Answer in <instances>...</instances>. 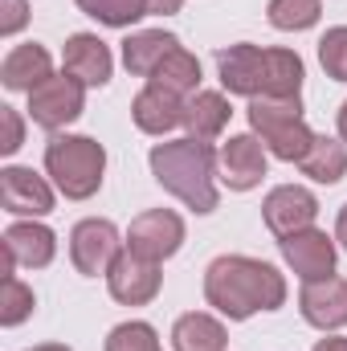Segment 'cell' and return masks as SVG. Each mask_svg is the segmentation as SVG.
Returning a JSON list of instances; mask_svg holds the SVG:
<instances>
[{"label": "cell", "instance_id": "6", "mask_svg": "<svg viewBox=\"0 0 347 351\" xmlns=\"http://www.w3.org/2000/svg\"><path fill=\"white\" fill-rule=\"evenodd\" d=\"M82 82L74 74L62 78H45L37 90H29V119L45 131H58L66 123H74L82 114Z\"/></svg>", "mask_w": 347, "mask_h": 351}, {"label": "cell", "instance_id": "8", "mask_svg": "<svg viewBox=\"0 0 347 351\" xmlns=\"http://www.w3.org/2000/svg\"><path fill=\"white\" fill-rule=\"evenodd\" d=\"M180 241H184V221H180L176 213H164V208L143 213V217L131 225V237H127L131 254H139V258H147V262L172 258L176 250H180Z\"/></svg>", "mask_w": 347, "mask_h": 351}, {"label": "cell", "instance_id": "23", "mask_svg": "<svg viewBox=\"0 0 347 351\" xmlns=\"http://www.w3.org/2000/svg\"><path fill=\"white\" fill-rule=\"evenodd\" d=\"M196 82H200V66L184 49H176L172 58L152 74V86H164V90H172V94H188V90H196Z\"/></svg>", "mask_w": 347, "mask_h": 351}, {"label": "cell", "instance_id": "34", "mask_svg": "<svg viewBox=\"0 0 347 351\" xmlns=\"http://www.w3.org/2000/svg\"><path fill=\"white\" fill-rule=\"evenodd\" d=\"M339 135L347 139V102H344V110H339Z\"/></svg>", "mask_w": 347, "mask_h": 351}, {"label": "cell", "instance_id": "17", "mask_svg": "<svg viewBox=\"0 0 347 351\" xmlns=\"http://www.w3.org/2000/svg\"><path fill=\"white\" fill-rule=\"evenodd\" d=\"M4 254H8L16 265H29V269H37V265H49V262H53V254H58V241H53V233H49L45 225L21 221V225H12V229L4 233Z\"/></svg>", "mask_w": 347, "mask_h": 351}, {"label": "cell", "instance_id": "20", "mask_svg": "<svg viewBox=\"0 0 347 351\" xmlns=\"http://www.w3.org/2000/svg\"><path fill=\"white\" fill-rule=\"evenodd\" d=\"M184 123H188V131H192V139H217L221 131H225V123H229V102L221 98V94H213V90H200L188 106H184Z\"/></svg>", "mask_w": 347, "mask_h": 351}, {"label": "cell", "instance_id": "27", "mask_svg": "<svg viewBox=\"0 0 347 351\" xmlns=\"http://www.w3.org/2000/svg\"><path fill=\"white\" fill-rule=\"evenodd\" d=\"M106 351H160V343H156V331L147 323H123L110 331Z\"/></svg>", "mask_w": 347, "mask_h": 351}, {"label": "cell", "instance_id": "33", "mask_svg": "<svg viewBox=\"0 0 347 351\" xmlns=\"http://www.w3.org/2000/svg\"><path fill=\"white\" fill-rule=\"evenodd\" d=\"M339 241H344V250H347V204H344V213H339Z\"/></svg>", "mask_w": 347, "mask_h": 351}, {"label": "cell", "instance_id": "7", "mask_svg": "<svg viewBox=\"0 0 347 351\" xmlns=\"http://www.w3.org/2000/svg\"><path fill=\"white\" fill-rule=\"evenodd\" d=\"M70 258L90 278L110 274V265L119 262V233H115V225L110 221H82L70 233Z\"/></svg>", "mask_w": 347, "mask_h": 351}, {"label": "cell", "instance_id": "15", "mask_svg": "<svg viewBox=\"0 0 347 351\" xmlns=\"http://www.w3.org/2000/svg\"><path fill=\"white\" fill-rule=\"evenodd\" d=\"M66 74H74L82 86H106L110 82V49L90 33H74L66 41Z\"/></svg>", "mask_w": 347, "mask_h": 351}, {"label": "cell", "instance_id": "10", "mask_svg": "<svg viewBox=\"0 0 347 351\" xmlns=\"http://www.w3.org/2000/svg\"><path fill=\"white\" fill-rule=\"evenodd\" d=\"M110 294L119 298V302H127V306H139V302H147V298H156V290H160V269L156 262H147V258H139V254H119V262L110 265Z\"/></svg>", "mask_w": 347, "mask_h": 351}, {"label": "cell", "instance_id": "28", "mask_svg": "<svg viewBox=\"0 0 347 351\" xmlns=\"http://www.w3.org/2000/svg\"><path fill=\"white\" fill-rule=\"evenodd\" d=\"M319 58H323V70L335 82H347V29H331L319 41Z\"/></svg>", "mask_w": 347, "mask_h": 351}, {"label": "cell", "instance_id": "30", "mask_svg": "<svg viewBox=\"0 0 347 351\" xmlns=\"http://www.w3.org/2000/svg\"><path fill=\"white\" fill-rule=\"evenodd\" d=\"M25 25V0H4V16H0V33L12 37Z\"/></svg>", "mask_w": 347, "mask_h": 351}, {"label": "cell", "instance_id": "3", "mask_svg": "<svg viewBox=\"0 0 347 351\" xmlns=\"http://www.w3.org/2000/svg\"><path fill=\"white\" fill-rule=\"evenodd\" d=\"M152 168L156 180L176 192L184 204H192L196 213H213L217 208V188H213V147L200 139H176L160 143L152 152Z\"/></svg>", "mask_w": 347, "mask_h": 351}, {"label": "cell", "instance_id": "2", "mask_svg": "<svg viewBox=\"0 0 347 351\" xmlns=\"http://www.w3.org/2000/svg\"><path fill=\"white\" fill-rule=\"evenodd\" d=\"M221 82L233 94H298L302 86V62L290 49H258V45H233L217 53Z\"/></svg>", "mask_w": 347, "mask_h": 351}, {"label": "cell", "instance_id": "14", "mask_svg": "<svg viewBox=\"0 0 347 351\" xmlns=\"http://www.w3.org/2000/svg\"><path fill=\"white\" fill-rule=\"evenodd\" d=\"M302 315L315 327H344L347 323V282L344 278H319L302 290Z\"/></svg>", "mask_w": 347, "mask_h": 351}, {"label": "cell", "instance_id": "11", "mask_svg": "<svg viewBox=\"0 0 347 351\" xmlns=\"http://www.w3.org/2000/svg\"><path fill=\"white\" fill-rule=\"evenodd\" d=\"M319 204L307 188H274L265 196V225L278 233V237H290V233H302L311 229Z\"/></svg>", "mask_w": 347, "mask_h": 351}, {"label": "cell", "instance_id": "35", "mask_svg": "<svg viewBox=\"0 0 347 351\" xmlns=\"http://www.w3.org/2000/svg\"><path fill=\"white\" fill-rule=\"evenodd\" d=\"M33 351H70V348H62V343H45V348H33Z\"/></svg>", "mask_w": 347, "mask_h": 351}, {"label": "cell", "instance_id": "26", "mask_svg": "<svg viewBox=\"0 0 347 351\" xmlns=\"http://www.w3.org/2000/svg\"><path fill=\"white\" fill-rule=\"evenodd\" d=\"M29 311H33V290L25 282H16V278H4L0 282V323L16 327V323L29 319Z\"/></svg>", "mask_w": 347, "mask_h": 351}, {"label": "cell", "instance_id": "31", "mask_svg": "<svg viewBox=\"0 0 347 351\" xmlns=\"http://www.w3.org/2000/svg\"><path fill=\"white\" fill-rule=\"evenodd\" d=\"M184 0H147V12H176Z\"/></svg>", "mask_w": 347, "mask_h": 351}, {"label": "cell", "instance_id": "32", "mask_svg": "<svg viewBox=\"0 0 347 351\" xmlns=\"http://www.w3.org/2000/svg\"><path fill=\"white\" fill-rule=\"evenodd\" d=\"M315 351H347V339H323Z\"/></svg>", "mask_w": 347, "mask_h": 351}, {"label": "cell", "instance_id": "12", "mask_svg": "<svg viewBox=\"0 0 347 351\" xmlns=\"http://www.w3.org/2000/svg\"><path fill=\"white\" fill-rule=\"evenodd\" d=\"M282 254H286V262L294 265V274H302L307 282L331 278V265H335V245L327 241V233H315V229L290 233V237L282 241Z\"/></svg>", "mask_w": 347, "mask_h": 351}, {"label": "cell", "instance_id": "21", "mask_svg": "<svg viewBox=\"0 0 347 351\" xmlns=\"http://www.w3.org/2000/svg\"><path fill=\"white\" fill-rule=\"evenodd\" d=\"M176 351H221L225 348V327L208 315H184L172 331Z\"/></svg>", "mask_w": 347, "mask_h": 351}, {"label": "cell", "instance_id": "5", "mask_svg": "<svg viewBox=\"0 0 347 351\" xmlns=\"http://www.w3.org/2000/svg\"><path fill=\"white\" fill-rule=\"evenodd\" d=\"M45 168H49V176L58 180V188L70 200H86L102 184L106 156L86 135H53L49 147H45Z\"/></svg>", "mask_w": 347, "mask_h": 351}, {"label": "cell", "instance_id": "16", "mask_svg": "<svg viewBox=\"0 0 347 351\" xmlns=\"http://www.w3.org/2000/svg\"><path fill=\"white\" fill-rule=\"evenodd\" d=\"M184 106L188 102H180V94H172V90H164V86H147L135 98L131 114H135V123L147 135H164V131H172V127L184 123Z\"/></svg>", "mask_w": 347, "mask_h": 351}, {"label": "cell", "instance_id": "18", "mask_svg": "<svg viewBox=\"0 0 347 351\" xmlns=\"http://www.w3.org/2000/svg\"><path fill=\"white\" fill-rule=\"evenodd\" d=\"M45 78H53L49 74V53L41 49V45H16L8 58H4V66H0V82L8 90H37Z\"/></svg>", "mask_w": 347, "mask_h": 351}, {"label": "cell", "instance_id": "25", "mask_svg": "<svg viewBox=\"0 0 347 351\" xmlns=\"http://www.w3.org/2000/svg\"><path fill=\"white\" fill-rule=\"evenodd\" d=\"M319 21V0H270L274 29H311Z\"/></svg>", "mask_w": 347, "mask_h": 351}, {"label": "cell", "instance_id": "24", "mask_svg": "<svg viewBox=\"0 0 347 351\" xmlns=\"http://www.w3.org/2000/svg\"><path fill=\"white\" fill-rule=\"evenodd\" d=\"M78 4L86 8L90 16H98L102 25H115V29L147 16V0H78Z\"/></svg>", "mask_w": 347, "mask_h": 351}, {"label": "cell", "instance_id": "22", "mask_svg": "<svg viewBox=\"0 0 347 351\" xmlns=\"http://www.w3.org/2000/svg\"><path fill=\"white\" fill-rule=\"evenodd\" d=\"M298 164H302V172L311 176V180H319V184H335V180L347 172V152L335 143V139H319V135H315L311 152H307Z\"/></svg>", "mask_w": 347, "mask_h": 351}, {"label": "cell", "instance_id": "13", "mask_svg": "<svg viewBox=\"0 0 347 351\" xmlns=\"http://www.w3.org/2000/svg\"><path fill=\"white\" fill-rule=\"evenodd\" d=\"M261 176H265V152L254 135H237L221 147V180L237 192L254 188Z\"/></svg>", "mask_w": 347, "mask_h": 351}, {"label": "cell", "instance_id": "1", "mask_svg": "<svg viewBox=\"0 0 347 351\" xmlns=\"http://www.w3.org/2000/svg\"><path fill=\"white\" fill-rule=\"evenodd\" d=\"M208 302L229 319H250L254 311H274L286 298V282L274 265L254 258H217L204 278Z\"/></svg>", "mask_w": 347, "mask_h": 351}, {"label": "cell", "instance_id": "29", "mask_svg": "<svg viewBox=\"0 0 347 351\" xmlns=\"http://www.w3.org/2000/svg\"><path fill=\"white\" fill-rule=\"evenodd\" d=\"M0 127H4V135H0V152L12 156V152L25 143V123H21V114H16L12 106H0Z\"/></svg>", "mask_w": 347, "mask_h": 351}, {"label": "cell", "instance_id": "9", "mask_svg": "<svg viewBox=\"0 0 347 351\" xmlns=\"http://www.w3.org/2000/svg\"><path fill=\"white\" fill-rule=\"evenodd\" d=\"M0 204L16 217H45L53 208V192L29 168H4L0 172Z\"/></svg>", "mask_w": 347, "mask_h": 351}, {"label": "cell", "instance_id": "19", "mask_svg": "<svg viewBox=\"0 0 347 351\" xmlns=\"http://www.w3.org/2000/svg\"><path fill=\"white\" fill-rule=\"evenodd\" d=\"M176 49H180V41L172 33H135V37L123 41V62H127L131 74H147L152 78Z\"/></svg>", "mask_w": 347, "mask_h": 351}, {"label": "cell", "instance_id": "4", "mask_svg": "<svg viewBox=\"0 0 347 351\" xmlns=\"http://www.w3.org/2000/svg\"><path fill=\"white\" fill-rule=\"evenodd\" d=\"M250 123H254V131H261V143H270V152L278 160H302L311 152V143H315V135L302 123L298 94H265V98H254Z\"/></svg>", "mask_w": 347, "mask_h": 351}]
</instances>
